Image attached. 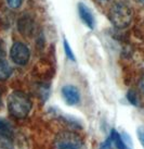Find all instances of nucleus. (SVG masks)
<instances>
[{
    "instance_id": "dca6fc26",
    "label": "nucleus",
    "mask_w": 144,
    "mask_h": 149,
    "mask_svg": "<svg viewBox=\"0 0 144 149\" xmlns=\"http://www.w3.org/2000/svg\"><path fill=\"white\" fill-rule=\"evenodd\" d=\"M1 104H2V98H1V94H0V107H1Z\"/></svg>"
},
{
    "instance_id": "f8f14e48",
    "label": "nucleus",
    "mask_w": 144,
    "mask_h": 149,
    "mask_svg": "<svg viewBox=\"0 0 144 149\" xmlns=\"http://www.w3.org/2000/svg\"><path fill=\"white\" fill-rule=\"evenodd\" d=\"M136 136H138V139L144 149V126H139L136 128Z\"/></svg>"
},
{
    "instance_id": "0eeeda50",
    "label": "nucleus",
    "mask_w": 144,
    "mask_h": 149,
    "mask_svg": "<svg viewBox=\"0 0 144 149\" xmlns=\"http://www.w3.org/2000/svg\"><path fill=\"white\" fill-rule=\"evenodd\" d=\"M77 11H78L79 17L82 21V23L90 29H94L95 17L93 15V13H92V11H91V9L83 2H79L77 4Z\"/></svg>"
},
{
    "instance_id": "ddd939ff",
    "label": "nucleus",
    "mask_w": 144,
    "mask_h": 149,
    "mask_svg": "<svg viewBox=\"0 0 144 149\" xmlns=\"http://www.w3.org/2000/svg\"><path fill=\"white\" fill-rule=\"evenodd\" d=\"M6 1L11 9H19L23 4V0H6Z\"/></svg>"
},
{
    "instance_id": "6e6552de",
    "label": "nucleus",
    "mask_w": 144,
    "mask_h": 149,
    "mask_svg": "<svg viewBox=\"0 0 144 149\" xmlns=\"http://www.w3.org/2000/svg\"><path fill=\"white\" fill-rule=\"evenodd\" d=\"M12 74V68L10 66L3 56H0V81H7Z\"/></svg>"
},
{
    "instance_id": "9d476101",
    "label": "nucleus",
    "mask_w": 144,
    "mask_h": 149,
    "mask_svg": "<svg viewBox=\"0 0 144 149\" xmlns=\"http://www.w3.org/2000/svg\"><path fill=\"white\" fill-rule=\"evenodd\" d=\"M63 48H64V52H65L66 58L68 59L72 62H75L76 61V57H75V54L73 49L70 48V42H67V39L65 37H63Z\"/></svg>"
},
{
    "instance_id": "1a4fd4ad",
    "label": "nucleus",
    "mask_w": 144,
    "mask_h": 149,
    "mask_svg": "<svg viewBox=\"0 0 144 149\" xmlns=\"http://www.w3.org/2000/svg\"><path fill=\"white\" fill-rule=\"evenodd\" d=\"M0 135L6 138H10L13 135L12 125L3 118H0Z\"/></svg>"
},
{
    "instance_id": "f3484780",
    "label": "nucleus",
    "mask_w": 144,
    "mask_h": 149,
    "mask_svg": "<svg viewBox=\"0 0 144 149\" xmlns=\"http://www.w3.org/2000/svg\"><path fill=\"white\" fill-rule=\"evenodd\" d=\"M98 1H100V2H104V1H108V0H98Z\"/></svg>"
},
{
    "instance_id": "4468645a",
    "label": "nucleus",
    "mask_w": 144,
    "mask_h": 149,
    "mask_svg": "<svg viewBox=\"0 0 144 149\" xmlns=\"http://www.w3.org/2000/svg\"><path fill=\"white\" fill-rule=\"evenodd\" d=\"M112 145H113V139H112L111 135H110V136L107 137L106 139L101 144V146L99 147V149H111Z\"/></svg>"
},
{
    "instance_id": "7ed1b4c3",
    "label": "nucleus",
    "mask_w": 144,
    "mask_h": 149,
    "mask_svg": "<svg viewBox=\"0 0 144 149\" xmlns=\"http://www.w3.org/2000/svg\"><path fill=\"white\" fill-rule=\"evenodd\" d=\"M82 146L83 139L76 132L63 131L54 138V147L56 149H80Z\"/></svg>"
},
{
    "instance_id": "6ab92c4d",
    "label": "nucleus",
    "mask_w": 144,
    "mask_h": 149,
    "mask_svg": "<svg viewBox=\"0 0 144 149\" xmlns=\"http://www.w3.org/2000/svg\"><path fill=\"white\" fill-rule=\"evenodd\" d=\"M129 149H130V148H129Z\"/></svg>"
},
{
    "instance_id": "f257e3e1",
    "label": "nucleus",
    "mask_w": 144,
    "mask_h": 149,
    "mask_svg": "<svg viewBox=\"0 0 144 149\" xmlns=\"http://www.w3.org/2000/svg\"><path fill=\"white\" fill-rule=\"evenodd\" d=\"M33 108L32 100L21 91H12L8 97V111L15 119H25Z\"/></svg>"
},
{
    "instance_id": "20e7f679",
    "label": "nucleus",
    "mask_w": 144,
    "mask_h": 149,
    "mask_svg": "<svg viewBox=\"0 0 144 149\" xmlns=\"http://www.w3.org/2000/svg\"><path fill=\"white\" fill-rule=\"evenodd\" d=\"M10 58L17 65H26L30 59V50L24 42H13L10 48Z\"/></svg>"
},
{
    "instance_id": "a211bd4d",
    "label": "nucleus",
    "mask_w": 144,
    "mask_h": 149,
    "mask_svg": "<svg viewBox=\"0 0 144 149\" xmlns=\"http://www.w3.org/2000/svg\"><path fill=\"white\" fill-rule=\"evenodd\" d=\"M140 1H141V2H142V3L144 4V0H140Z\"/></svg>"
},
{
    "instance_id": "f03ea898",
    "label": "nucleus",
    "mask_w": 144,
    "mask_h": 149,
    "mask_svg": "<svg viewBox=\"0 0 144 149\" xmlns=\"http://www.w3.org/2000/svg\"><path fill=\"white\" fill-rule=\"evenodd\" d=\"M133 12L131 7L123 1H116L108 10V19L117 29H126L132 21Z\"/></svg>"
},
{
    "instance_id": "2eb2a0df",
    "label": "nucleus",
    "mask_w": 144,
    "mask_h": 149,
    "mask_svg": "<svg viewBox=\"0 0 144 149\" xmlns=\"http://www.w3.org/2000/svg\"><path fill=\"white\" fill-rule=\"evenodd\" d=\"M138 85H139V89L141 91V93L144 95V75L140 79V81H139V84H138Z\"/></svg>"
},
{
    "instance_id": "9b49d317",
    "label": "nucleus",
    "mask_w": 144,
    "mask_h": 149,
    "mask_svg": "<svg viewBox=\"0 0 144 149\" xmlns=\"http://www.w3.org/2000/svg\"><path fill=\"white\" fill-rule=\"evenodd\" d=\"M127 100L132 104V106H136V107H138V106H139V97H138V94H136L133 89L128 91Z\"/></svg>"
},
{
    "instance_id": "423d86ee",
    "label": "nucleus",
    "mask_w": 144,
    "mask_h": 149,
    "mask_svg": "<svg viewBox=\"0 0 144 149\" xmlns=\"http://www.w3.org/2000/svg\"><path fill=\"white\" fill-rule=\"evenodd\" d=\"M35 22L29 14H23L17 20V31L24 37H30L34 34Z\"/></svg>"
},
{
    "instance_id": "39448f33",
    "label": "nucleus",
    "mask_w": 144,
    "mask_h": 149,
    "mask_svg": "<svg viewBox=\"0 0 144 149\" xmlns=\"http://www.w3.org/2000/svg\"><path fill=\"white\" fill-rule=\"evenodd\" d=\"M61 95L67 106L74 107V106L80 104V100H81L80 91L78 89V87L75 85L68 84V85L63 86L61 89Z\"/></svg>"
}]
</instances>
